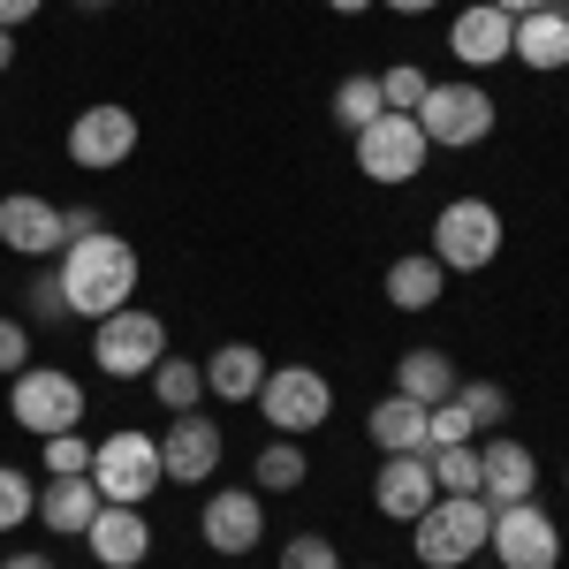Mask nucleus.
Segmentation results:
<instances>
[{
  "instance_id": "f257e3e1",
  "label": "nucleus",
  "mask_w": 569,
  "mask_h": 569,
  "mask_svg": "<svg viewBox=\"0 0 569 569\" xmlns=\"http://www.w3.org/2000/svg\"><path fill=\"white\" fill-rule=\"evenodd\" d=\"M137 243L130 236H114V228H91L77 236L69 251H61V297H69V319H107V311L137 305Z\"/></svg>"
},
{
  "instance_id": "f03ea898",
  "label": "nucleus",
  "mask_w": 569,
  "mask_h": 569,
  "mask_svg": "<svg viewBox=\"0 0 569 569\" xmlns=\"http://www.w3.org/2000/svg\"><path fill=\"white\" fill-rule=\"evenodd\" d=\"M486 531H493V501L486 493H440L433 509L410 525V547L426 569H463L471 555H486Z\"/></svg>"
},
{
  "instance_id": "7ed1b4c3",
  "label": "nucleus",
  "mask_w": 569,
  "mask_h": 569,
  "mask_svg": "<svg viewBox=\"0 0 569 569\" xmlns=\"http://www.w3.org/2000/svg\"><path fill=\"white\" fill-rule=\"evenodd\" d=\"M91 486H99V501H130V509H144V501L168 486V471H160V440L137 433V426L91 440Z\"/></svg>"
},
{
  "instance_id": "20e7f679",
  "label": "nucleus",
  "mask_w": 569,
  "mask_h": 569,
  "mask_svg": "<svg viewBox=\"0 0 569 569\" xmlns=\"http://www.w3.org/2000/svg\"><path fill=\"white\" fill-rule=\"evenodd\" d=\"M501 206L493 198H448L433 213V259L448 273H486V266L501 259Z\"/></svg>"
},
{
  "instance_id": "39448f33",
  "label": "nucleus",
  "mask_w": 569,
  "mask_h": 569,
  "mask_svg": "<svg viewBox=\"0 0 569 569\" xmlns=\"http://www.w3.org/2000/svg\"><path fill=\"white\" fill-rule=\"evenodd\" d=\"M8 410H16L23 433H39V440L77 433V426H84V380L61 372V365H23L16 388H8Z\"/></svg>"
},
{
  "instance_id": "423d86ee",
  "label": "nucleus",
  "mask_w": 569,
  "mask_h": 569,
  "mask_svg": "<svg viewBox=\"0 0 569 569\" xmlns=\"http://www.w3.org/2000/svg\"><path fill=\"white\" fill-rule=\"evenodd\" d=\"M160 357H168V327H160V311L122 305V311H107V319L91 327V365H99L107 380H144Z\"/></svg>"
},
{
  "instance_id": "0eeeda50",
  "label": "nucleus",
  "mask_w": 569,
  "mask_h": 569,
  "mask_svg": "<svg viewBox=\"0 0 569 569\" xmlns=\"http://www.w3.org/2000/svg\"><path fill=\"white\" fill-rule=\"evenodd\" d=\"M418 130H426V144H440V152H471V144L493 137V91H486L479 77L433 84L426 107H418Z\"/></svg>"
},
{
  "instance_id": "6e6552de",
  "label": "nucleus",
  "mask_w": 569,
  "mask_h": 569,
  "mask_svg": "<svg viewBox=\"0 0 569 569\" xmlns=\"http://www.w3.org/2000/svg\"><path fill=\"white\" fill-rule=\"evenodd\" d=\"M259 410H266V426H273L281 440H305V433H319V426L335 418V380L311 372V365H273L266 388H259Z\"/></svg>"
},
{
  "instance_id": "1a4fd4ad",
  "label": "nucleus",
  "mask_w": 569,
  "mask_h": 569,
  "mask_svg": "<svg viewBox=\"0 0 569 569\" xmlns=\"http://www.w3.org/2000/svg\"><path fill=\"white\" fill-rule=\"evenodd\" d=\"M137 144H144V130H137L130 107H114V99H99V107H84L77 122H69V137H61V152H69V168H84V176H114V168H130Z\"/></svg>"
},
{
  "instance_id": "9d476101",
  "label": "nucleus",
  "mask_w": 569,
  "mask_h": 569,
  "mask_svg": "<svg viewBox=\"0 0 569 569\" xmlns=\"http://www.w3.org/2000/svg\"><path fill=\"white\" fill-rule=\"evenodd\" d=\"M350 144H357L365 182H380V190L426 176V152H433V144H426V130H418V114H380V122H365Z\"/></svg>"
},
{
  "instance_id": "9b49d317",
  "label": "nucleus",
  "mask_w": 569,
  "mask_h": 569,
  "mask_svg": "<svg viewBox=\"0 0 569 569\" xmlns=\"http://www.w3.org/2000/svg\"><path fill=\"white\" fill-rule=\"evenodd\" d=\"M486 547H493V562H501V569H562V525H555L539 501H509V509H493Z\"/></svg>"
},
{
  "instance_id": "f8f14e48",
  "label": "nucleus",
  "mask_w": 569,
  "mask_h": 569,
  "mask_svg": "<svg viewBox=\"0 0 569 569\" xmlns=\"http://www.w3.org/2000/svg\"><path fill=\"white\" fill-rule=\"evenodd\" d=\"M198 531H206V547H213V555H251V547L266 539V501L251 493V486H213Z\"/></svg>"
},
{
  "instance_id": "ddd939ff",
  "label": "nucleus",
  "mask_w": 569,
  "mask_h": 569,
  "mask_svg": "<svg viewBox=\"0 0 569 569\" xmlns=\"http://www.w3.org/2000/svg\"><path fill=\"white\" fill-rule=\"evenodd\" d=\"M0 251L16 259H53L61 251V206L39 190H8L0 198Z\"/></svg>"
},
{
  "instance_id": "4468645a",
  "label": "nucleus",
  "mask_w": 569,
  "mask_h": 569,
  "mask_svg": "<svg viewBox=\"0 0 569 569\" xmlns=\"http://www.w3.org/2000/svg\"><path fill=\"white\" fill-rule=\"evenodd\" d=\"M84 547H91L99 569H144L152 562V525H144V509H130V501H99Z\"/></svg>"
},
{
  "instance_id": "2eb2a0df",
  "label": "nucleus",
  "mask_w": 569,
  "mask_h": 569,
  "mask_svg": "<svg viewBox=\"0 0 569 569\" xmlns=\"http://www.w3.org/2000/svg\"><path fill=\"white\" fill-rule=\"evenodd\" d=\"M160 471L176 486H206L220 471V426L198 410H176V426L160 433Z\"/></svg>"
},
{
  "instance_id": "dca6fc26",
  "label": "nucleus",
  "mask_w": 569,
  "mask_h": 569,
  "mask_svg": "<svg viewBox=\"0 0 569 569\" xmlns=\"http://www.w3.org/2000/svg\"><path fill=\"white\" fill-rule=\"evenodd\" d=\"M433 501H440V486H433V463H426V456H388V463L372 471V509L395 517V525H418Z\"/></svg>"
},
{
  "instance_id": "f3484780",
  "label": "nucleus",
  "mask_w": 569,
  "mask_h": 569,
  "mask_svg": "<svg viewBox=\"0 0 569 569\" xmlns=\"http://www.w3.org/2000/svg\"><path fill=\"white\" fill-rule=\"evenodd\" d=\"M479 493L493 509H509V501H539V456H531L525 440H486L479 448Z\"/></svg>"
},
{
  "instance_id": "a211bd4d",
  "label": "nucleus",
  "mask_w": 569,
  "mask_h": 569,
  "mask_svg": "<svg viewBox=\"0 0 569 569\" xmlns=\"http://www.w3.org/2000/svg\"><path fill=\"white\" fill-rule=\"evenodd\" d=\"M509 46H517V16H501L493 0L463 8V16L448 23V53H456L463 69H493V61H509Z\"/></svg>"
},
{
  "instance_id": "6ab92c4d",
  "label": "nucleus",
  "mask_w": 569,
  "mask_h": 569,
  "mask_svg": "<svg viewBox=\"0 0 569 569\" xmlns=\"http://www.w3.org/2000/svg\"><path fill=\"white\" fill-rule=\"evenodd\" d=\"M509 61H525V69H539V77L569 69V8H562V0L517 16V46H509Z\"/></svg>"
},
{
  "instance_id": "aec40b11",
  "label": "nucleus",
  "mask_w": 569,
  "mask_h": 569,
  "mask_svg": "<svg viewBox=\"0 0 569 569\" xmlns=\"http://www.w3.org/2000/svg\"><path fill=\"white\" fill-rule=\"evenodd\" d=\"M266 350L259 342H220L213 357H206V395H220V402H259L266 388Z\"/></svg>"
},
{
  "instance_id": "412c9836",
  "label": "nucleus",
  "mask_w": 569,
  "mask_h": 569,
  "mask_svg": "<svg viewBox=\"0 0 569 569\" xmlns=\"http://www.w3.org/2000/svg\"><path fill=\"white\" fill-rule=\"evenodd\" d=\"M365 433H372V448H380V456H426V402H410V395L372 402Z\"/></svg>"
},
{
  "instance_id": "4be33fe9",
  "label": "nucleus",
  "mask_w": 569,
  "mask_h": 569,
  "mask_svg": "<svg viewBox=\"0 0 569 569\" xmlns=\"http://www.w3.org/2000/svg\"><path fill=\"white\" fill-rule=\"evenodd\" d=\"M91 517H99V486H91V479H46V486H39V525H46V531L84 539Z\"/></svg>"
},
{
  "instance_id": "5701e85b",
  "label": "nucleus",
  "mask_w": 569,
  "mask_h": 569,
  "mask_svg": "<svg viewBox=\"0 0 569 569\" xmlns=\"http://www.w3.org/2000/svg\"><path fill=\"white\" fill-rule=\"evenodd\" d=\"M440 289H448V266H440L433 251H402V259L388 266V305L395 311H433Z\"/></svg>"
},
{
  "instance_id": "b1692460",
  "label": "nucleus",
  "mask_w": 569,
  "mask_h": 569,
  "mask_svg": "<svg viewBox=\"0 0 569 569\" xmlns=\"http://www.w3.org/2000/svg\"><path fill=\"white\" fill-rule=\"evenodd\" d=\"M395 395H410V402H448L456 395V365H448V350H402L395 357Z\"/></svg>"
},
{
  "instance_id": "393cba45",
  "label": "nucleus",
  "mask_w": 569,
  "mask_h": 569,
  "mask_svg": "<svg viewBox=\"0 0 569 569\" xmlns=\"http://www.w3.org/2000/svg\"><path fill=\"white\" fill-rule=\"evenodd\" d=\"M305 471H311V456H305V440H266L259 448V463H251V479H259V493H297L305 486Z\"/></svg>"
},
{
  "instance_id": "a878e982",
  "label": "nucleus",
  "mask_w": 569,
  "mask_h": 569,
  "mask_svg": "<svg viewBox=\"0 0 569 569\" xmlns=\"http://www.w3.org/2000/svg\"><path fill=\"white\" fill-rule=\"evenodd\" d=\"M144 380H152V395H160V410H198V395H206V365H190V357L168 350Z\"/></svg>"
},
{
  "instance_id": "bb28decb",
  "label": "nucleus",
  "mask_w": 569,
  "mask_h": 569,
  "mask_svg": "<svg viewBox=\"0 0 569 569\" xmlns=\"http://www.w3.org/2000/svg\"><path fill=\"white\" fill-rule=\"evenodd\" d=\"M380 114H388V99H380V77H365V69H357V77H342V84H335V122H342V130H365V122H380Z\"/></svg>"
},
{
  "instance_id": "cd10ccee",
  "label": "nucleus",
  "mask_w": 569,
  "mask_h": 569,
  "mask_svg": "<svg viewBox=\"0 0 569 569\" xmlns=\"http://www.w3.org/2000/svg\"><path fill=\"white\" fill-rule=\"evenodd\" d=\"M426 463H433L440 493H479V440H463V448H426Z\"/></svg>"
},
{
  "instance_id": "c85d7f7f",
  "label": "nucleus",
  "mask_w": 569,
  "mask_h": 569,
  "mask_svg": "<svg viewBox=\"0 0 569 569\" xmlns=\"http://www.w3.org/2000/svg\"><path fill=\"white\" fill-rule=\"evenodd\" d=\"M426 91H433V77H426L418 61L380 69V99H388V114H418V107H426Z\"/></svg>"
},
{
  "instance_id": "c756f323",
  "label": "nucleus",
  "mask_w": 569,
  "mask_h": 569,
  "mask_svg": "<svg viewBox=\"0 0 569 569\" xmlns=\"http://www.w3.org/2000/svg\"><path fill=\"white\" fill-rule=\"evenodd\" d=\"M463 440H479V426H471V410L448 395V402H433L426 410V448H463Z\"/></svg>"
},
{
  "instance_id": "7c9ffc66",
  "label": "nucleus",
  "mask_w": 569,
  "mask_h": 569,
  "mask_svg": "<svg viewBox=\"0 0 569 569\" xmlns=\"http://www.w3.org/2000/svg\"><path fill=\"white\" fill-rule=\"evenodd\" d=\"M46 448V479H91V440L84 433H53Z\"/></svg>"
},
{
  "instance_id": "2f4dec72",
  "label": "nucleus",
  "mask_w": 569,
  "mask_h": 569,
  "mask_svg": "<svg viewBox=\"0 0 569 569\" xmlns=\"http://www.w3.org/2000/svg\"><path fill=\"white\" fill-rule=\"evenodd\" d=\"M456 402L471 410V426H501L509 418V388L501 380H456Z\"/></svg>"
},
{
  "instance_id": "473e14b6",
  "label": "nucleus",
  "mask_w": 569,
  "mask_h": 569,
  "mask_svg": "<svg viewBox=\"0 0 569 569\" xmlns=\"http://www.w3.org/2000/svg\"><path fill=\"white\" fill-rule=\"evenodd\" d=\"M31 517H39V486L23 479V471H8V463H0V531L31 525Z\"/></svg>"
},
{
  "instance_id": "72a5a7b5",
  "label": "nucleus",
  "mask_w": 569,
  "mask_h": 569,
  "mask_svg": "<svg viewBox=\"0 0 569 569\" xmlns=\"http://www.w3.org/2000/svg\"><path fill=\"white\" fill-rule=\"evenodd\" d=\"M273 569H342V555H335V539H319V531H297L289 547H281V562Z\"/></svg>"
},
{
  "instance_id": "f704fd0d",
  "label": "nucleus",
  "mask_w": 569,
  "mask_h": 569,
  "mask_svg": "<svg viewBox=\"0 0 569 569\" xmlns=\"http://www.w3.org/2000/svg\"><path fill=\"white\" fill-rule=\"evenodd\" d=\"M23 365H31V327H23V319H0V372L16 380Z\"/></svg>"
},
{
  "instance_id": "c9c22d12",
  "label": "nucleus",
  "mask_w": 569,
  "mask_h": 569,
  "mask_svg": "<svg viewBox=\"0 0 569 569\" xmlns=\"http://www.w3.org/2000/svg\"><path fill=\"white\" fill-rule=\"evenodd\" d=\"M31 319H69V297H61V273H39V281H31Z\"/></svg>"
},
{
  "instance_id": "e433bc0d",
  "label": "nucleus",
  "mask_w": 569,
  "mask_h": 569,
  "mask_svg": "<svg viewBox=\"0 0 569 569\" xmlns=\"http://www.w3.org/2000/svg\"><path fill=\"white\" fill-rule=\"evenodd\" d=\"M91 228H99V213H91V206H61V251H69L77 236H91Z\"/></svg>"
},
{
  "instance_id": "4c0bfd02",
  "label": "nucleus",
  "mask_w": 569,
  "mask_h": 569,
  "mask_svg": "<svg viewBox=\"0 0 569 569\" xmlns=\"http://www.w3.org/2000/svg\"><path fill=\"white\" fill-rule=\"evenodd\" d=\"M39 8H46V0H0V31H23Z\"/></svg>"
},
{
  "instance_id": "58836bf2",
  "label": "nucleus",
  "mask_w": 569,
  "mask_h": 569,
  "mask_svg": "<svg viewBox=\"0 0 569 569\" xmlns=\"http://www.w3.org/2000/svg\"><path fill=\"white\" fill-rule=\"evenodd\" d=\"M0 569H53V555H39V547H23V555H0Z\"/></svg>"
},
{
  "instance_id": "ea45409f",
  "label": "nucleus",
  "mask_w": 569,
  "mask_h": 569,
  "mask_svg": "<svg viewBox=\"0 0 569 569\" xmlns=\"http://www.w3.org/2000/svg\"><path fill=\"white\" fill-rule=\"evenodd\" d=\"M380 8H395V16H426V8H440V0H380Z\"/></svg>"
},
{
  "instance_id": "a19ab883",
  "label": "nucleus",
  "mask_w": 569,
  "mask_h": 569,
  "mask_svg": "<svg viewBox=\"0 0 569 569\" xmlns=\"http://www.w3.org/2000/svg\"><path fill=\"white\" fill-rule=\"evenodd\" d=\"M501 16H531V8H555V0H493Z\"/></svg>"
},
{
  "instance_id": "79ce46f5",
  "label": "nucleus",
  "mask_w": 569,
  "mask_h": 569,
  "mask_svg": "<svg viewBox=\"0 0 569 569\" xmlns=\"http://www.w3.org/2000/svg\"><path fill=\"white\" fill-rule=\"evenodd\" d=\"M327 8H335V16H365L372 0H327Z\"/></svg>"
},
{
  "instance_id": "37998d69",
  "label": "nucleus",
  "mask_w": 569,
  "mask_h": 569,
  "mask_svg": "<svg viewBox=\"0 0 569 569\" xmlns=\"http://www.w3.org/2000/svg\"><path fill=\"white\" fill-rule=\"evenodd\" d=\"M8 61H16V31H0V69H8Z\"/></svg>"
},
{
  "instance_id": "c03bdc74",
  "label": "nucleus",
  "mask_w": 569,
  "mask_h": 569,
  "mask_svg": "<svg viewBox=\"0 0 569 569\" xmlns=\"http://www.w3.org/2000/svg\"><path fill=\"white\" fill-rule=\"evenodd\" d=\"M77 8H84V16H99V8H114V0H77Z\"/></svg>"
},
{
  "instance_id": "a18cd8bd",
  "label": "nucleus",
  "mask_w": 569,
  "mask_h": 569,
  "mask_svg": "<svg viewBox=\"0 0 569 569\" xmlns=\"http://www.w3.org/2000/svg\"><path fill=\"white\" fill-rule=\"evenodd\" d=\"M562 493H569V471H562Z\"/></svg>"
}]
</instances>
